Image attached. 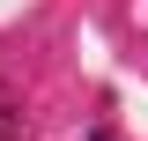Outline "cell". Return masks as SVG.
<instances>
[{
    "instance_id": "cell-1",
    "label": "cell",
    "mask_w": 148,
    "mask_h": 141,
    "mask_svg": "<svg viewBox=\"0 0 148 141\" xmlns=\"http://www.w3.org/2000/svg\"><path fill=\"white\" fill-rule=\"evenodd\" d=\"M8 126H15V111H0V134H8Z\"/></svg>"
}]
</instances>
